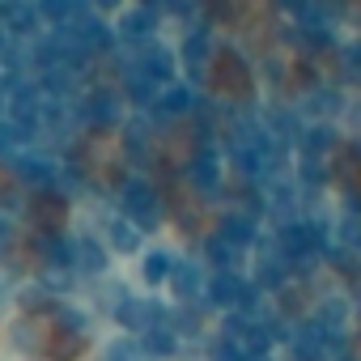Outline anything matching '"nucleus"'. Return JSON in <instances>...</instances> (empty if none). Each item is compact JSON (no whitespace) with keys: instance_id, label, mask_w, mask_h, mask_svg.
Wrapping results in <instances>:
<instances>
[{"instance_id":"1","label":"nucleus","mask_w":361,"mask_h":361,"mask_svg":"<svg viewBox=\"0 0 361 361\" xmlns=\"http://www.w3.org/2000/svg\"><path fill=\"white\" fill-rule=\"evenodd\" d=\"M149 204H153V192H149L145 183H132V188L123 192V209H128L132 226H136V221H140V226H153V221H157V213H153Z\"/></svg>"},{"instance_id":"2","label":"nucleus","mask_w":361,"mask_h":361,"mask_svg":"<svg viewBox=\"0 0 361 361\" xmlns=\"http://www.w3.org/2000/svg\"><path fill=\"white\" fill-rule=\"evenodd\" d=\"M209 293H213V302H226V306H247V298H251V289L234 272H217V281L209 285Z\"/></svg>"},{"instance_id":"3","label":"nucleus","mask_w":361,"mask_h":361,"mask_svg":"<svg viewBox=\"0 0 361 361\" xmlns=\"http://www.w3.org/2000/svg\"><path fill=\"white\" fill-rule=\"evenodd\" d=\"M73 255H77V264L90 268V272H102V268H106V251H102L94 238H81V243L73 247Z\"/></svg>"},{"instance_id":"4","label":"nucleus","mask_w":361,"mask_h":361,"mask_svg":"<svg viewBox=\"0 0 361 361\" xmlns=\"http://www.w3.org/2000/svg\"><path fill=\"white\" fill-rule=\"evenodd\" d=\"M140 306H145V302H136V298H119V310H115V314H119V323H128V327H145V323H149V314H145Z\"/></svg>"},{"instance_id":"5","label":"nucleus","mask_w":361,"mask_h":361,"mask_svg":"<svg viewBox=\"0 0 361 361\" xmlns=\"http://www.w3.org/2000/svg\"><path fill=\"white\" fill-rule=\"evenodd\" d=\"M111 243H115L119 251H136L140 234H136V226H132V221H115V226H111Z\"/></svg>"},{"instance_id":"6","label":"nucleus","mask_w":361,"mask_h":361,"mask_svg":"<svg viewBox=\"0 0 361 361\" xmlns=\"http://www.w3.org/2000/svg\"><path fill=\"white\" fill-rule=\"evenodd\" d=\"M221 234H226V238H230V243H251V234H255V226H251V221H247V217H230V221H226V230H221Z\"/></svg>"},{"instance_id":"7","label":"nucleus","mask_w":361,"mask_h":361,"mask_svg":"<svg viewBox=\"0 0 361 361\" xmlns=\"http://www.w3.org/2000/svg\"><path fill=\"white\" fill-rule=\"evenodd\" d=\"M174 340H178V336H174V331H166V327H161V331H149V353H161V357H170V353L178 348Z\"/></svg>"},{"instance_id":"8","label":"nucleus","mask_w":361,"mask_h":361,"mask_svg":"<svg viewBox=\"0 0 361 361\" xmlns=\"http://www.w3.org/2000/svg\"><path fill=\"white\" fill-rule=\"evenodd\" d=\"M145 276H149V281H166V276H170V259H166V255H149V259H145Z\"/></svg>"},{"instance_id":"9","label":"nucleus","mask_w":361,"mask_h":361,"mask_svg":"<svg viewBox=\"0 0 361 361\" xmlns=\"http://www.w3.org/2000/svg\"><path fill=\"white\" fill-rule=\"evenodd\" d=\"M174 289H178V298H192V293L200 289V276H188V268H178V276H174Z\"/></svg>"},{"instance_id":"10","label":"nucleus","mask_w":361,"mask_h":361,"mask_svg":"<svg viewBox=\"0 0 361 361\" xmlns=\"http://www.w3.org/2000/svg\"><path fill=\"white\" fill-rule=\"evenodd\" d=\"M106 361H136V344H115Z\"/></svg>"}]
</instances>
